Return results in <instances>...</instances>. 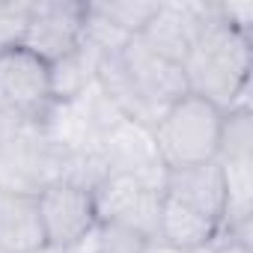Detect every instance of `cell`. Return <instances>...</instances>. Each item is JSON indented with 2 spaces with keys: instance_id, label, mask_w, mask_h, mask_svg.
Masks as SVG:
<instances>
[{
  "instance_id": "obj_1",
  "label": "cell",
  "mask_w": 253,
  "mask_h": 253,
  "mask_svg": "<svg viewBox=\"0 0 253 253\" xmlns=\"http://www.w3.org/2000/svg\"><path fill=\"white\" fill-rule=\"evenodd\" d=\"M182 69L194 95L209 98L220 110L241 107L250 81V36L229 27L217 15V3H211Z\"/></svg>"
},
{
  "instance_id": "obj_2",
  "label": "cell",
  "mask_w": 253,
  "mask_h": 253,
  "mask_svg": "<svg viewBox=\"0 0 253 253\" xmlns=\"http://www.w3.org/2000/svg\"><path fill=\"white\" fill-rule=\"evenodd\" d=\"M223 113L226 110L194 92L164 107V113L158 116L152 128L164 167L214 161L223 131Z\"/></svg>"
},
{
  "instance_id": "obj_3",
  "label": "cell",
  "mask_w": 253,
  "mask_h": 253,
  "mask_svg": "<svg viewBox=\"0 0 253 253\" xmlns=\"http://www.w3.org/2000/svg\"><path fill=\"white\" fill-rule=\"evenodd\" d=\"M54 104L51 66L42 57L24 45L0 51V107L21 122L42 125Z\"/></svg>"
},
{
  "instance_id": "obj_4",
  "label": "cell",
  "mask_w": 253,
  "mask_h": 253,
  "mask_svg": "<svg viewBox=\"0 0 253 253\" xmlns=\"http://www.w3.org/2000/svg\"><path fill=\"white\" fill-rule=\"evenodd\" d=\"M42 229L48 250L69 253L86 244L92 229L98 226V209L89 188L75 182H51L42 191H36Z\"/></svg>"
},
{
  "instance_id": "obj_5",
  "label": "cell",
  "mask_w": 253,
  "mask_h": 253,
  "mask_svg": "<svg viewBox=\"0 0 253 253\" xmlns=\"http://www.w3.org/2000/svg\"><path fill=\"white\" fill-rule=\"evenodd\" d=\"M92 197H95L98 220L128 226L146 235L149 241H155L158 217H161V185L137 176H104L92 188Z\"/></svg>"
},
{
  "instance_id": "obj_6",
  "label": "cell",
  "mask_w": 253,
  "mask_h": 253,
  "mask_svg": "<svg viewBox=\"0 0 253 253\" xmlns=\"http://www.w3.org/2000/svg\"><path fill=\"white\" fill-rule=\"evenodd\" d=\"M84 18H86V3H78V0H39V3H30L21 45L36 57H42L45 63H57L81 48Z\"/></svg>"
},
{
  "instance_id": "obj_7",
  "label": "cell",
  "mask_w": 253,
  "mask_h": 253,
  "mask_svg": "<svg viewBox=\"0 0 253 253\" xmlns=\"http://www.w3.org/2000/svg\"><path fill=\"white\" fill-rule=\"evenodd\" d=\"M119 57H122V66L131 78V86H134L143 110L152 119V128H155V122L164 113V107H170L173 101H179L182 95L191 92L185 69L179 63H170V60L158 57L155 51H149L137 36L125 42Z\"/></svg>"
},
{
  "instance_id": "obj_8",
  "label": "cell",
  "mask_w": 253,
  "mask_h": 253,
  "mask_svg": "<svg viewBox=\"0 0 253 253\" xmlns=\"http://www.w3.org/2000/svg\"><path fill=\"white\" fill-rule=\"evenodd\" d=\"M98 155L104 161L107 176H137L155 185H161L164 179V161L158 155L152 128L128 116L119 119L98 140Z\"/></svg>"
},
{
  "instance_id": "obj_9",
  "label": "cell",
  "mask_w": 253,
  "mask_h": 253,
  "mask_svg": "<svg viewBox=\"0 0 253 253\" xmlns=\"http://www.w3.org/2000/svg\"><path fill=\"white\" fill-rule=\"evenodd\" d=\"M161 197L173 200L185 209H194L211 220H223L226 211V182L217 161L185 164V167H164Z\"/></svg>"
},
{
  "instance_id": "obj_10",
  "label": "cell",
  "mask_w": 253,
  "mask_h": 253,
  "mask_svg": "<svg viewBox=\"0 0 253 253\" xmlns=\"http://www.w3.org/2000/svg\"><path fill=\"white\" fill-rule=\"evenodd\" d=\"M209 6L211 3H206V6L203 3H161L155 18L137 39L158 57L185 66V60L209 18Z\"/></svg>"
},
{
  "instance_id": "obj_11",
  "label": "cell",
  "mask_w": 253,
  "mask_h": 253,
  "mask_svg": "<svg viewBox=\"0 0 253 253\" xmlns=\"http://www.w3.org/2000/svg\"><path fill=\"white\" fill-rule=\"evenodd\" d=\"M42 250H48V241L36 194L0 185V253H42Z\"/></svg>"
},
{
  "instance_id": "obj_12",
  "label": "cell",
  "mask_w": 253,
  "mask_h": 253,
  "mask_svg": "<svg viewBox=\"0 0 253 253\" xmlns=\"http://www.w3.org/2000/svg\"><path fill=\"white\" fill-rule=\"evenodd\" d=\"M217 232H220L217 220L161 197V217H158L155 241H164L179 250H197L203 244H211L217 238Z\"/></svg>"
},
{
  "instance_id": "obj_13",
  "label": "cell",
  "mask_w": 253,
  "mask_h": 253,
  "mask_svg": "<svg viewBox=\"0 0 253 253\" xmlns=\"http://www.w3.org/2000/svg\"><path fill=\"white\" fill-rule=\"evenodd\" d=\"M101 54H95L92 48H86L81 42L78 51H72L69 57L48 63L51 66V92L57 104H69L75 98H81L92 84H95V63Z\"/></svg>"
},
{
  "instance_id": "obj_14",
  "label": "cell",
  "mask_w": 253,
  "mask_h": 253,
  "mask_svg": "<svg viewBox=\"0 0 253 253\" xmlns=\"http://www.w3.org/2000/svg\"><path fill=\"white\" fill-rule=\"evenodd\" d=\"M217 164H253V113L247 104L223 113V131L217 146Z\"/></svg>"
},
{
  "instance_id": "obj_15",
  "label": "cell",
  "mask_w": 253,
  "mask_h": 253,
  "mask_svg": "<svg viewBox=\"0 0 253 253\" xmlns=\"http://www.w3.org/2000/svg\"><path fill=\"white\" fill-rule=\"evenodd\" d=\"M116 30H122L125 36H140L149 21L155 18V12L161 9V3H143V0H113V3H92Z\"/></svg>"
},
{
  "instance_id": "obj_16",
  "label": "cell",
  "mask_w": 253,
  "mask_h": 253,
  "mask_svg": "<svg viewBox=\"0 0 253 253\" xmlns=\"http://www.w3.org/2000/svg\"><path fill=\"white\" fill-rule=\"evenodd\" d=\"M92 241V250L86 253H146L149 238L128 229V226H119L110 220H98V226L92 229V235L86 238Z\"/></svg>"
},
{
  "instance_id": "obj_17",
  "label": "cell",
  "mask_w": 253,
  "mask_h": 253,
  "mask_svg": "<svg viewBox=\"0 0 253 253\" xmlns=\"http://www.w3.org/2000/svg\"><path fill=\"white\" fill-rule=\"evenodd\" d=\"M30 3H0V51L21 45Z\"/></svg>"
},
{
  "instance_id": "obj_18",
  "label": "cell",
  "mask_w": 253,
  "mask_h": 253,
  "mask_svg": "<svg viewBox=\"0 0 253 253\" xmlns=\"http://www.w3.org/2000/svg\"><path fill=\"white\" fill-rule=\"evenodd\" d=\"M214 253H253V250H250V241H238V238H229V235H217L214 238Z\"/></svg>"
},
{
  "instance_id": "obj_19",
  "label": "cell",
  "mask_w": 253,
  "mask_h": 253,
  "mask_svg": "<svg viewBox=\"0 0 253 253\" xmlns=\"http://www.w3.org/2000/svg\"><path fill=\"white\" fill-rule=\"evenodd\" d=\"M146 253H188V250H179V247H170V244H164V241H149V247H146Z\"/></svg>"
}]
</instances>
